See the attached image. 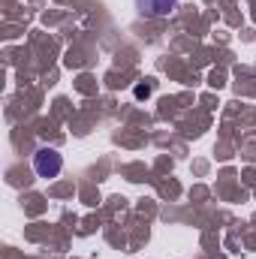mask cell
<instances>
[{"mask_svg": "<svg viewBox=\"0 0 256 259\" xmlns=\"http://www.w3.org/2000/svg\"><path fill=\"white\" fill-rule=\"evenodd\" d=\"M178 0H136V9H139V15H145V18H163V15H169V9L175 6Z\"/></svg>", "mask_w": 256, "mask_h": 259, "instance_id": "cell-2", "label": "cell"}, {"mask_svg": "<svg viewBox=\"0 0 256 259\" xmlns=\"http://www.w3.org/2000/svg\"><path fill=\"white\" fill-rule=\"evenodd\" d=\"M64 169V157L55 151V148H39L33 154V172L39 178H58Z\"/></svg>", "mask_w": 256, "mask_h": 259, "instance_id": "cell-1", "label": "cell"}, {"mask_svg": "<svg viewBox=\"0 0 256 259\" xmlns=\"http://www.w3.org/2000/svg\"><path fill=\"white\" fill-rule=\"evenodd\" d=\"M148 94H151V88H148V84H145V88H136V97H148Z\"/></svg>", "mask_w": 256, "mask_h": 259, "instance_id": "cell-3", "label": "cell"}]
</instances>
